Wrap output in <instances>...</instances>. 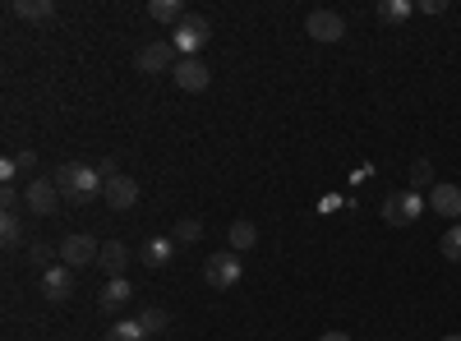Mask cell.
Wrapping results in <instances>:
<instances>
[{
    "label": "cell",
    "instance_id": "1",
    "mask_svg": "<svg viewBox=\"0 0 461 341\" xmlns=\"http://www.w3.org/2000/svg\"><path fill=\"white\" fill-rule=\"evenodd\" d=\"M102 171L88 166V162H60L56 166V189H60V199L74 203V208H84L93 199H102Z\"/></svg>",
    "mask_w": 461,
    "mask_h": 341
},
{
    "label": "cell",
    "instance_id": "2",
    "mask_svg": "<svg viewBox=\"0 0 461 341\" xmlns=\"http://www.w3.org/2000/svg\"><path fill=\"white\" fill-rule=\"evenodd\" d=\"M167 42L176 47V56H180V60H194V56L212 42V23H208L203 14H185V19L171 28Z\"/></svg>",
    "mask_w": 461,
    "mask_h": 341
},
{
    "label": "cell",
    "instance_id": "3",
    "mask_svg": "<svg viewBox=\"0 0 461 341\" xmlns=\"http://www.w3.org/2000/svg\"><path fill=\"white\" fill-rule=\"evenodd\" d=\"M429 208V194H420V189H402V194H388L383 199V221L388 226H415Z\"/></svg>",
    "mask_w": 461,
    "mask_h": 341
},
{
    "label": "cell",
    "instance_id": "4",
    "mask_svg": "<svg viewBox=\"0 0 461 341\" xmlns=\"http://www.w3.org/2000/svg\"><path fill=\"white\" fill-rule=\"evenodd\" d=\"M240 277H245V263H240V254H236V249H221V254L203 258V282H208L212 291H230V286H240Z\"/></svg>",
    "mask_w": 461,
    "mask_h": 341
},
{
    "label": "cell",
    "instance_id": "5",
    "mask_svg": "<svg viewBox=\"0 0 461 341\" xmlns=\"http://www.w3.org/2000/svg\"><path fill=\"white\" fill-rule=\"evenodd\" d=\"M23 208H28L32 217H56V208H60L56 175H32V180L23 184Z\"/></svg>",
    "mask_w": 461,
    "mask_h": 341
},
{
    "label": "cell",
    "instance_id": "6",
    "mask_svg": "<svg viewBox=\"0 0 461 341\" xmlns=\"http://www.w3.org/2000/svg\"><path fill=\"white\" fill-rule=\"evenodd\" d=\"M134 65H139V74H171V69L180 65V56H176V47L167 42V37H158V42L139 47Z\"/></svg>",
    "mask_w": 461,
    "mask_h": 341
},
{
    "label": "cell",
    "instance_id": "7",
    "mask_svg": "<svg viewBox=\"0 0 461 341\" xmlns=\"http://www.w3.org/2000/svg\"><path fill=\"white\" fill-rule=\"evenodd\" d=\"M304 32H310L314 42L332 47V42H341V37H346V19L337 10H314L310 19H304Z\"/></svg>",
    "mask_w": 461,
    "mask_h": 341
},
{
    "label": "cell",
    "instance_id": "8",
    "mask_svg": "<svg viewBox=\"0 0 461 341\" xmlns=\"http://www.w3.org/2000/svg\"><path fill=\"white\" fill-rule=\"evenodd\" d=\"M97 254H102V245L93 240V236H65L60 240V263L65 268H88V263H97Z\"/></svg>",
    "mask_w": 461,
    "mask_h": 341
},
{
    "label": "cell",
    "instance_id": "9",
    "mask_svg": "<svg viewBox=\"0 0 461 341\" xmlns=\"http://www.w3.org/2000/svg\"><path fill=\"white\" fill-rule=\"evenodd\" d=\"M171 79H176V88H180V93H203V88L212 84V69L194 56V60H180V65L171 69Z\"/></svg>",
    "mask_w": 461,
    "mask_h": 341
},
{
    "label": "cell",
    "instance_id": "10",
    "mask_svg": "<svg viewBox=\"0 0 461 341\" xmlns=\"http://www.w3.org/2000/svg\"><path fill=\"white\" fill-rule=\"evenodd\" d=\"M102 199H106V208H115V212H130V208L139 203V180H130V175L106 180V184H102Z\"/></svg>",
    "mask_w": 461,
    "mask_h": 341
},
{
    "label": "cell",
    "instance_id": "11",
    "mask_svg": "<svg viewBox=\"0 0 461 341\" xmlns=\"http://www.w3.org/2000/svg\"><path fill=\"white\" fill-rule=\"evenodd\" d=\"M42 295L56 300V305H60V300H69V295H74V268H65V263L47 268V273H42Z\"/></svg>",
    "mask_w": 461,
    "mask_h": 341
},
{
    "label": "cell",
    "instance_id": "12",
    "mask_svg": "<svg viewBox=\"0 0 461 341\" xmlns=\"http://www.w3.org/2000/svg\"><path fill=\"white\" fill-rule=\"evenodd\" d=\"M429 208L447 221H461V184H434L429 189Z\"/></svg>",
    "mask_w": 461,
    "mask_h": 341
},
{
    "label": "cell",
    "instance_id": "13",
    "mask_svg": "<svg viewBox=\"0 0 461 341\" xmlns=\"http://www.w3.org/2000/svg\"><path fill=\"white\" fill-rule=\"evenodd\" d=\"M130 295H134L130 277H111V282L102 286V295H97V305H102V314H121V310L130 305Z\"/></svg>",
    "mask_w": 461,
    "mask_h": 341
},
{
    "label": "cell",
    "instance_id": "14",
    "mask_svg": "<svg viewBox=\"0 0 461 341\" xmlns=\"http://www.w3.org/2000/svg\"><path fill=\"white\" fill-rule=\"evenodd\" d=\"M139 258H143V268H167V263L176 258V236H152V240H143Z\"/></svg>",
    "mask_w": 461,
    "mask_h": 341
},
{
    "label": "cell",
    "instance_id": "15",
    "mask_svg": "<svg viewBox=\"0 0 461 341\" xmlns=\"http://www.w3.org/2000/svg\"><path fill=\"white\" fill-rule=\"evenodd\" d=\"M97 263H102V273H106V277H125V268H130V245H121V240H102Z\"/></svg>",
    "mask_w": 461,
    "mask_h": 341
},
{
    "label": "cell",
    "instance_id": "16",
    "mask_svg": "<svg viewBox=\"0 0 461 341\" xmlns=\"http://www.w3.org/2000/svg\"><path fill=\"white\" fill-rule=\"evenodd\" d=\"M10 14L28 19V23H47V19H56V0H14Z\"/></svg>",
    "mask_w": 461,
    "mask_h": 341
},
{
    "label": "cell",
    "instance_id": "17",
    "mask_svg": "<svg viewBox=\"0 0 461 341\" xmlns=\"http://www.w3.org/2000/svg\"><path fill=\"white\" fill-rule=\"evenodd\" d=\"M230 249H236V254H245V249H254L258 245V226L249 221V217H236V221H230Z\"/></svg>",
    "mask_w": 461,
    "mask_h": 341
},
{
    "label": "cell",
    "instance_id": "18",
    "mask_svg": "<svg viewBox=\"0 0 461 341\" xmlns=\"http://www.w3.org/2000/svg\"><path fill=\"white\" fill-rule=\"evenodd\" d=\"M102 341H152V337L143 332L139 319H121V323H111V328L102 332Z\"/></svg>",
    "mask_w": 461,
    "mask_h": 341
},
{
    "label": "cell",
    "instance_id": "19",
    "mask_svg": "<svg viewBox=\"0 0 461 341\" xmlns=\"http://www.w3.org/2000/svg\"><path fill=\"white\" fill-rule=\"evenodd\" d=\"M0 245L5 249L23 245V212H0Z\"/></svg>",
    "mask_w": 461,
    "mask_h": 341
},
{
    "label": "cell",
    "instance_id": "20",
    "mask_svg": "<svg viewBox=\"0 0 461 341\" xmlns=\"http://www.w3.org/2000/svg\"><path fill=\"white\" fill-rule=\"evenodd\" d=\"M148 14L158 19V23H171V28H176V23H180L189 10H185V0H152V5H148Z\"/></svg>",
    "mask_w": 461,
    "mask_h": 341
},
{
    "label": "cell",
    "instance_id": "21",
    "mask_svg": "<svg viewBox=\"0 0 461 341\" xmlns=\"http://www.w3.org/2000/svg\"><path fill=\"white\" fill-rule=\"evenodd\" d=\"M171 236H176V245H199L203 240V221L199 217H180Z\"/></svg>",
    "mask_w": 461,
    "mask_h": 341
},
{
    "label": "cell",
    "instance_id": "22",
    "mask_svg": "<svg viewBox=\"0 0 461 341\" xmlns=\"http://www.w3.org/2000/svg\"><path fill=\"white\" fill-rule=\"evenodd\" d=\"M434 184H438V180H434V162H425V157H420V162L411 166V189H420V194H429Z\"/></svg>",
    "mask_w": 461,
    "mask_h": 341
},
{
    "label": "cell",
    "instance_id": "23",
    "mask_svg": "<svg viewBox=\"0 0 461 341\" xmlns=\"http://www.w3.org/2000/svg\"><path fill=\"white\" fill-rule=\"evenodd\" d=\"M438 249H443V258H447V263H461V221H452L447 231H443Z\"/></svg>",
    "mask_w": 461,
    "mask_h": 341
},
{
    "label": "cell",
    "instance_id": "24",
    "mask_svg": "<svg viewBox=\"0 0 461 341\" xmlns=\"http://www.w3.org/2000/svg\"><path fill=\"white\" fill-rule=\"evenodd\" d=\"M139 323H143V332L148 337H158V332H167V310H158V305H148V310H139Z\"/></svg>",
    "mask_w": 461,
    "mask_h": 341
},
{
    "label": "cell",
    "instance_id": "25",
    "mask_svg": "<svg viewBox=\"0 0 461 341\" xmlns=\"http://www.w3.org/2000/svg\"><path fill=\"white\" fill-rule=\"evenodd\" d=\"M51 258H60V249H51V245H42V240H32V245H28V263H32V268H42V273L56 268Z\"/></svg>",
    "mask_w": 461,
    "mask_h": 341
},
{
    "label": "cell",
    "instance_id": "26",
    "mask_svg": "<svg viewBox=\"0 0 461 341\" xmlns=\"http://www.w3.org/2000/svg\"><path fill=\"white\" fill-rule=\"evenodd\" d=\"M411 10H415V5H406V0H383L378 19H383V23H402V19H411Z\"/></svg>",
    "mask_w": 461,
    "mask_h": 341
},
{
    "label": "cell",
    "instance_id": "27",
    "mask_svg": "<svg viewBox=\"0 0 461 341\" xmlns=\"http://www.w3.org/2000/svg\"><path fill=\"white\" fill-rule=\"evenodd\" d=\"M0 203H5V212H19V203H23V189H19V184H5V189H0Z\"/></svg>",
    "mask_w": 461,
    "mask_h": 341
},
{
    "label": "cell",
    "instance_id": "28",
    "mask_svg": "<svg viewBox=\"0 0 461 341\" xmlns=\"http://www.w3.org/2000/svg\"><path fill=\"white\" fill-rule=\"evenodd\" d=\"M14 166L32 175V171H37V153H32V148H19V153H14Z\"/></svg>",
    "mask_w": 461,
    "mask_h": 341
},
{
    "label": "cell",
    "instance_id": "29",
    "mask_svg": "<svg viewBox=\"0 0 461 341\" xmlns=\"http://www.w3.org/2000/svg\"><path fill=\"white\" fill-rule=\"evenodd\" d=\"M97 171H102V180H115V175H121V162H115V157H102Z\"/></svg>",
    "mask_w": 461,
    "mask_h": 341
},
{
    "label": "cell",
    "instance_id": "30",
    "mask_svg": "<svg viewBox=\"0 0 461 341\" xmlns=\"http://www.w3.org/2000/svg\"><path fill=\"white\" fill-rule=\"evenodd\" d=\"M415 10H420V14H443V10H447V0H420Z\"/></svg>",
    "mask_w": 461,
    "mask_h": 341
},
{
    "label": "cell",
    "instance_id": "31",
    "mask_svg": "<svg viewBox=\"0 0 461 341\" xmlns=\"http://www.w3.org/2000/svg\"><path fill=\"white\" fill-rule=\"evenodd\" d=\"M14 175H19V166H14V157H5V162H0V180L14 184Z\"/></svg>",
    "mask_w": 461,
    "mask_h": 341
},
{
    "label": "cell",
    "instance_id": "32",
    "mask_svg": "<svg viewBox=\"0 0 461 341\" xmlns=\"http://www.w3.org/2000/svg\"><path fill=\"white\" fill-rule=\"evenodd\" d=\"M319 341H356V337H351V332H323Z\"/></svg>",
    "mask_w": 461,
    "mask_h": 341
},
{
    "label": "cell",
    "instance_id": "33",
    "mask_svg": "<svg viewBox=\"0 0 461 341\" xmlns=\"http://www.w3.org/2000/svg\"><path fill=\"white\" fill-rule=\"evenodd\" d=\"M443 341H461V332H452V337H443Z\"/></svg>",
    "mask_w": 461,
    "mask_h": 341
}]
</instances>
